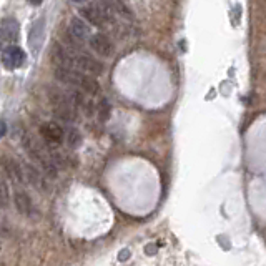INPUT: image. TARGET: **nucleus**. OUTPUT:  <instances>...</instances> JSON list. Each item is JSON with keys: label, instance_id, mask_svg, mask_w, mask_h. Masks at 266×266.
Returning <instances> with one entry per match:
<instances>
[{"label": "nucleus", "instance_id": "1", "mask_svg": "<svg viewBox=\"0 0 266 266\" xmlns=\"http://www.w3.org/2000/svg\"><path fill=\"white\" fill-rule=\"evenodd\" d=\"M55 77L57 80L66 85L80 88L82 92L88 95H97L100 92V85L93 77L77 68H65V66H55Z\"/></svg>", "mask_w": 266, "mask_h": 266}, {"label": "nucleus", "instance_id": "2", "mask_svg": "<svg viewBox=\"0 0 266 266\" xmlns=\"http://www.w3.org/2000/svg\"><path fill=\"white\" fill-rule=\"evenodd\" d=\"M90 49H92L95 54L102 55V57H112L115 54V45L112 44V40L108 39L103 33H95V35H90L88 39Z\"/></svg>", "mask_w": 266, "mask_h": 266}, {"label": "nucleus", "instance_id": "3", "mask_svg": "<svg viewBox=\"0 0 266 266\" xmlns=\"http://www.w3.org/2000/svg\"><path fill=\"white\" fill-rule=\"evenodd\" d=\"M25 52H23L20 47L17 45H8L7 49H3V54H2V62L3 65L7 66L8 70H15V68H20L25 62Z\"/></svg>", "mask_w": 266, "mask_h": 266}, {"label": "nucleus", "instance_id": "4", "mask_svg": "<svg viewBox=\"0 0 266 266\" xmlns=\"http://www.w3.org/2000/svg\"><path fill=\"white\" fill-rule=\"evenodd\" d=\"M52 62L55 66H65V68H75V55L72 50L65 49L60 44H55L52 47Z\"/></svg>", "mask_w": 266, "mask_h": 266}, {"label": "nucleus", "instance_id": "5", "mask_svg": "<svg viewBox=\"0 0 266 266\" xmlns=\"http://www.w3.org/2000/svg\"><path fill=\"white\" fill-rule=\"evenodd\" d=\"M0 165H2L3 172L10 177L12 182H15L18 185L25 183V178H27L25 170H23L22 166L12 158V156H2V158H0Z\"/></svg>", "mask_w": 266, "mask_h": 266}, {"label": "nucleus", "instance_id": "6", "mask_svg": "<svg viewBox=\"0 0 266 266\" xmlns=\"http://www.w3.org/2000/svg\"><path fill=\"white\" fill-rule=\"evenodd\" d=\"M75 68L82 70V72L90 73V75H100L103 72V65L100 64L98 60H95L85 54L75 55Z\"/></svg>", "mask_w": 266, "mask_h": 266}, {"label": "nucleus", "instance_id": "7", "mask_svg": "<svg viewBox=\"0 0 266 266\" xmlns=\"http://www.w3.org/2000/svg\"><path fill=\"white\" fill-rule=\"evenodd\" d=\"M40 135L44 136L45 141H49L50 145H60L64 141V130L59 123L55 122H47L40 127Z\"/></svg>", "mask_w": 266, "mask_h": 266}, {"label": "nucleus", "instance_id": "8", "mask_svg": "<svg viewBox=\"0 0 266 266\" xmlns=\"http://www.w3.org/2000/svg\"><path fill=\"white\" fill-rule=\"evenodd\" d=\"M70 33L80 42H83L85 39H90V35H92L87 22H83L82 18H78V17H73L72 20H70Z\"/></svg>", "mask_w": 266, "mask_h": 266}, {"label": "nucleus", "instance_id": "9", "mask_svg": "<svg viewBox=\"0 0 266 266\" xmlns=\"http://www.w3.org/2000/svg\"><path fill=\"white\" fill-rule=\"evenodd\" d=\"M44 23H45V20H44V18H40V20L35 22V25H33V28L30 30L28 44H30V47H32L33 52L39 50L40 45H42V37H44Z\"/></svg>", "mask_w": 266, "mask_h": 266}, {"label": "nucleus", "instance_id": "10", "mask_svg": "<svg viewBox=\"0 0 266 266\" xmlns=\"http://www.w3.org/2000/svg\"><path fill=\"white\" fill-rule=\"evenodd\" d=\"M13 201H15V206L18 213H22V215H30L32 211V200L30 197L22 192V190H17L15 192V197H13Z\"/></svg>", "mask_w": 266, "mask_h": 266}, {"label": "nucleus", "instance_id": "11", "mask_svg": "<svg viewBox=\"0 0 266 266\" xmlns=\"http://www.w3.org/2000/svg\"><path fill=\"white\" fill-rule=\"evenodd\" d=\"M0 25L3 27V30L7 32L8 39H10L12 42L18 40V35H20V25H18V22L15 20V18H3Z\"/></svg>", "mask_w": 266, "mask_h": 266}, {"label": "nucleus", "instance_id": "12", "mask_svg": "<svg viewBox=\"0 0 266 266\" xmlns=\"http://www.w3.org/2000/svg\"><path fill=\"white\" fill-rule=\"evenodd\" d=\"M25 177H27V182L32 183L35 188H44L47 190V185L44 182V178H42V175L37 172L35 168H33L32 165H27L25 166Z\"/></svg>", "mask_w": 266, "mask_h": 266}, {"label": "nucleus", "instance_id": "13", "mask_svg": "<svg viewBox=\"0 0 266 266\" xmlns=\"http://www.w3.org/2000/svg\"><path fill=\"white\" fill-rule=\"evenodd\" d=\"M10 203V197H8V187L5 180L0 175V208H7Z\"/></svg>", "mask_w": 266, "mask_h": 266}, {"label": "nucleus", "instance_id": "14", "mask_svg": "<svg viewBox=\"0 0 266 266\" xmlns=\"http://www.w3.org/2000/svg\"><path fill=\"white\" fill-rule=\"evenodd\" d=\"M98 118L102 122H105L108 117H110V112H112V108H110V103L107 102V100H102L100 102V105H98Z\"/></svg>", "mask_w": 266, "mask_h": 266}, {"label": "nucleus", "instance_id": "15", "mask_svg": "<svg viewBox=\"0 0 266 266\" xmlns=\"http://www.w3.org/2000/svg\"><path fill=\"white\" fill-rule=\"evenodd\" d=\"M66 141H68V145L72 146V148H77L82 143V135H80L78 130H70L68 135H66Z\"/></svg>", "mask_w": 266, "mask_h": 266}, {"label": "nucleus", "instance_id": "16", "mask_svg": "<svg viewBox=\"0 0 266 266\" xmlns=\"http://www.w3.org/2000/svg\"><path fill=\"white\" fill-rule=\"evenodd\" d=\"M10 39H8V35H7V32L5 30H3V27L2 25H0V49H7V47H8V44H10Z\"/></svg>", "mask_w": 266, "mask_h": 266}, {"label": "nucleus", "instance_id": "17", "mask_svg": "<svg viewBox=\"0 0 266 266\" xmlns=\"http://www.w3.org/2000/svg\"><path fill=\"white\" fill-rule=\"evenodd\" d=\"M5 133H7V123L3 120H0V138L5 136Z\"/></svg>", "mask_w": 266, "mask_h": 266}, {"label": "nucleus", "instance_id": "18", "mask_svg": "<svg viewBox=\"0 0 266 266\" xmlns=\"http://www.w3.org/2000/svg\"><path fill=\"white\" fill-rule=\"evenodd\" d=\"M28 3H32V5H40L42 2H44V0H27Z\"/></svg>", "mask_w": 266, "mask_h": 266}, {"label": "nucleus", "instance_id": "19", "mask_svg": "<svg viewBox=\"0 0 266 266\" xmlns=\"http://www.w3.org/2000/svg\"><path fill=\"white\" fill-rule=\"evenodd\" d=\"M73 2H85V0H73Z\"/></svg>", "mask_w": 266, "mask_h": 266}]
</instances>
